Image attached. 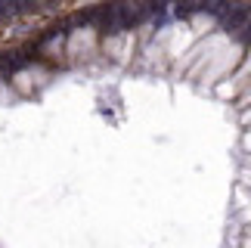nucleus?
Returning <instances> with one entry per match:
<instances>
[{"instance_id":"f257e3e1","label":"nucleus","mask_w":251,"mask_h":248,"mask_svg":"<svg viewBox=\"0 0 251 248\" xmlns=\"http://www.w3.org/2000/svg\"><path fill=\"white\" fill-rule=\"evenodd\" d=\"M0 245L251 248V3L115 0L0 53Z\"/></svg>"},{"instance_id":"f03ea898","label":"nucleus","mask_w":251,"mask_h":248,"mask_svg":"<svg viewBox=\"0 0 251 248\" xmlns=\"http://www.w3.org/2000/svg\"><path fill=\"white\" fill-rule=\"evenodd\" d=\"M19 0H0V9H6V6H16Z\"/></svg>"}]
</instances>
